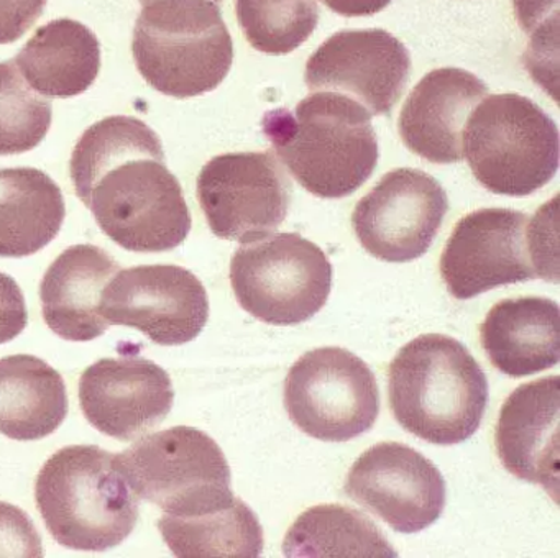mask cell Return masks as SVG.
Segmentation results:
<instances>
[{"mask_svg": "<svg viewBox=\"0 0 560 558\" xmlns=\"http://www.w3.org/2000/svg\"><path fill=\"white\" fill-rule=\"evenodd\" d=\"M77 196L100 229L129 252H170L191 232L182 184L166 166L159 135L136 117L91 125L70 161Z\"/></svg>", "mask_w": 560, "mask_h": 558, "instance_id": "cell-1", "label": "cell"}, {"mask_svg": "<svg viewBox=\"0 0 560 558\" xmlns=\"http://www.w3.org/2000/svg\"><path fill=\"white\" fill-rule=\"evenodd\" d=\"M261 130L294 179L323 199L355 193L378 163L372 115L339 92L311 94L294 111L267 112Z\"/></svg>", "mask_w": 560, "mask_h": 558, "instance_id": "cell-2", "label": "cell"}, {"mask_svg": "<svg viewBox=\"0 0 560 558\" xmlns=\"http://www.w3.org/2000/svg\"><path fill=\"white\" fill-rule=\"evenodd\" d=\"M388 399L402 429L434 445H457L483 419L487 374L455 338L419 335L389 364Z\"/></svg>", "mask_w": 560, "mask_h": 558, "instance_id": "cell-3", "label": "cell"}, {"mask_svg": "<svg viewBox=\"0 0 560 558\" xmlns=\"http://www.w3.org/2000/svg\"><path fill=\"white\" fill-rule=\"evenodd\" d=\"M35 501L51 537L71 550L106 551L139 521V496L119 455L96 445L58 450L35 481Z\"/></svg>", "mask_w": 560, "mask_h": 558, "instance_id": "cell-4", "label": "cell"}, {"mask_svg": "<svg viewBox=\"0 0 560 558\" xmlns=\"http://www.w3.org/2000/svg\"><path fill=\"white\" fill-rule=\"evenodd\" d=\"M133 30L137 69L155 91L189 98L228 78L234 43L214 0H152Z\"/></svg>", "mask_w": 560, "mask_h": 558, "instance_id": "cell-5", "label": "cell"}, {"mask_svg": "<svg viewBox=\"0 0 560 558\" xmlns=\"http://www.w3.org/2000/svg\"><path fill=\"white\" fill-rule=\"evenodd\" d=\"M549 207H540L533 219L517 210L480 209L458 220L441 256V275L451 295L467 301L534 278L557 282Z\"/></svg>", "mask_w": 560, "mask_h": 558, "instance_id": "cell-6", "label": "cell"}, {"mask_svg": "<svg viewBox=\"0 0 560 558\" xmlns=\"http://www.w3.org/2000/svg\"><path fill=\"white\" fill-rule=\"evenodd\" d=\"M462 151L485 189L526 197L559 170V128L524 95H490L468 115Z\"/></svg>", "mask_w": 560, "mask_h": 558, "instance_id": "cell-7", "label": "cell"}, {"mask_svg": "<svg viewBox=\"0 0 560 558\" xmlns=\"http://www.w3.org/2000/svg\"><path fill=\"white\" fill-rule=\"evenodd\" d=\"M130 488L170 515H196L234 501L231 466L212 437L176 426L150 433L119 455Z\"/></svg>", "mask_w": 560, "mask_h": 558, "instance_id": "cell-8", "label": "cell"}, {"mask_svg": "<svg viewBox=\"0 0 560 558\" xmlns=\"http://www.w3.org/2000/svg\"><path fill=\"white\" fill-rule=\"evenodd\" d=\"M242 309L271 325L310 321L329 299L332 265L324 249L298 233H270L242 243L231 263Z\"/></svg>", "mask_w": 560, "mask_h": 558, "instance_id": "cell-9", "label": "cell"}, {"mask_svg": "<svg viewBox=\"0 0 560 558\" xmlns=\"http://www.w3.org/2000/svg\"><path fill=\"white\" fill-rule=\"evenodd\" d=\"M284 406L306 435L349 442L375 426L380 390L362 358L339 347L307 351L284 381Z\"/></svg>", "mask_w": 560, "mask_h": 558, "instance_id": "cell-10", "label": "cell"}, {"mask_svg": "<svg viewBox=\"0 0 560 558\" xmlns=\"http://www.w3.org/2000/svg\"><path fill=\"white\" fill-rule=\"evenodd\" d=\"M290 177L271 151L224 153L205 164L198 199L215 236L250 243L273 233L291 206Z\"/></svg>", "mask_w": 560, "mask_h": 558, "instance_id": "cell-11", "label": "cell"}, {"mask_svg": "<svg viewBox=\"0 0 560 558\" xmlns=\"http://www.w3.org/2000/svg\"><path fill=\"white\" fill-rule=\"evenodd\" d=\"M101 312L110 325L137 328L153 344L176 347L201 334L209 298L198 276L182 266H133L107 282Z\"/></svg>", "mask_w": 560, "mask_h": 558, "instance_id": "cell-12", "label": "cell"}, {"mask_svg": "<svg viewBox=\"0 0 560 558\" xmlns=\"http://www.w3.org/2000/svg\"><path fill=\"white\" fill-rule=\"evenodd\" d=\"M447 210V193L438 179L421 170L398 167L359 200L353 230L370 255L408 263L431 248Z\"/></svg>", "mask_w": 560, "mask_h": 558, "instance_id": "cell-13", "label": "cell"}, {"mask_svg": "<svg viewBox=\"0 0 560 558\" xmlns=\"http://www.w3.org/2000/svg\"><path fill=\"white\" fill-rule=\"evenodd\" d=\"M343 489L350 499L401 534H416L434 524L447 498L438 466L398 442L378 443L360 455Z\"/></svg>", "mask_w": 560, "mask_h": 558, "instance_id": "cell-14", "label": "cell"}, {"mask_svg": "<svg viewBox=\"0 0 560 558\" xmlns=\"http://www.w3.org/2000/svg\"><path fill=\"white\" fill-rule=\"evenodd\" d=\"M411 74L408 48L382 28L343 30L327 38L306 62L310 91L355 98L370 115L395 107Z\"/></svg>", "mask_w": 560, "mask_h": 558, "instance_id": "cell-15", "label": "cell"}, {"mask_svg": "<svg viewBox=\"0 0 560 558\" xmlns=\"http://www.w3.org/2000/svg\"><path fill=\"white\" fill-rule=\"evenodd\" d=\"M80 403L94 429L129 442L166 419L175 390L170 374L155 361L124 354L86 368L80 380Z\"/></svg>", "mask_w": 560, "mask_h": 558, "instance_id": "cell-16", "label": "cell"}, {"mask_svg": "<svg viewBox=\"0 0 560 558\" xmlns=\"http://www.w3.org/2000/svg\"><path fill=\"white\" fill-rule=\"evenodd\" d=\"M487 95V84L465 69L428 72L402 105L398 121L401 140L412 153L431 163H457L464 158L465 121Z\"/></svg>", "mask_w": 560, "mask_h": 558, "instance_id": "cell-17", "label": "cell"}, {"mask_svg": "<svg viewBox=\"0 0 560 558\" xmlns=\"http://www.w3.org/2000/svg\"><path fill=\"white\" fill-rule=\"evenodd\" d=\"M560 377L516 387L497 423V450L504 468L544 489L559 485Z\"/></svg>", "mask_w": 560, "mask_h": 558, "instance_id": "cell-18", "label": "cell"}, {"mask_svg": "<svg viewBox=\"0 0 560 558\" xmlns=\"http://www.w3.org/2000/svg\"><path fill=\"white\" fill-rule=\"evenodd\" d=\"M119 269V263L100 246L86 243L65 249L40 284L42 311L51 332L68 341L101 337L110 327L101 312V299Z\"/></svg>", "mask_w": 560, "mask_h": 558, "instance_id": "cell-19", "label": "cell"}, {"mask_svg": "<svg viewBox=\"0 0 560 558\" xmlns=\"http://www.w3.org/2000/svg\"><path fill=\"white\" fill-rule=\"evenodd\" d=\"M559 305L547 298L503 299L481 324V345L494 368L530 376L559 363Z\"/></svg>", "mask_w": 560, "mask_h": 558, "instance_id": "cell-20", "label": "cell"}, {"mask_svg": "<svg viewBox=\"0 0 560 558\" xmlns=\"http://www.w3.org/2000/svg\"><path fill=\"white\" fill-rule=\"evenodd\" d=\"M22 78L38 94L70 98L86 92L101 71V43L73 19L40 26L14 59Z\"/></svg>", "mask_w": 560, "mask_h": 558, "instance_id": "cell-21", "label": "cell"}, {"mask_svg": "<svg viewBox=\"0 0 560 558\" xmlns=\"http://www.w3.org/2000/svg\"><path fill=\"white\" fill-rule=\"evenodd\" d=\"M67 217L60 186L37 167L0 170V256L24 258L50 245Z\"/></svg>", "mask_w": 560, "mask_h": 558, "instance_id": "cell-22", "label": "cell"}, {"mask_svg": "<svg viewBox=\"0 0 560 558\" xmlns=\"http://www.w3.org/2000/svg\"><path fill=\"white\" fill-rule=\"evenodd\" d=\"M68 416L63 377L34 354L0 358V433L32 442L60 429Z\"/></svg>", "mask_w": 560, "mask_h": 558, "instance_id": "cell-23", "label": "cell"}, {"mask_svg": "<svg viewBox=\"0 0 560 558\" xmlns=\"http://www.w3.org/2000/svg\"><path fill=\"white\" fill-rule=\"evenodd\" d=\"M163 540L179 558H257L264 528L242 499L196 515L165 514L159 521Z\"/></svg>", "mask_w": 560, "mask_h": 558, "instance_id": "cell-24", "label": "cell"}, {"mask_svg": "<svg viewBox=\"0 0 560 558\" xmlns=\"http://www.w3.org/2000/svg\"><path fill=\"white\" fill-rule=\"evenodd\" d=\"M290 558H396L372 519L342 504H319L296 519L283 544Z\"/></svg>", "mask_w": 560, "mask_h": 558, "instance_id": "cell-25", "label": "cell"}, {"mask_svg": "<svg viewBox=\"0 0 560 558\" xmlns=\"http://www.w3.org/2000/svg\"><path fill=\"white\" fill-rule=\"evenodd\" d=\"M238 25L257 51L288 55L316 30V0H235Z\"/></svg>", "mask_w": 560, "mask_h": 558, "instance_id": "cell-26", "label": "cell"}, {"mask_svg": "<svg viewBox=\"0 0 560 558\" xmlns=\"http://www.w3.org/2000/svg\"><path fill=\"white\" fill-rule=\"evenodd\" d=\"M51 127V102L35 94L14 59L0 62V156L37 148Z\"/></svg>", "mask_w": 560, "mask_h": 558, "instance_id": "cell-27", "label": "cell"}, {"mask_svg": "<svg viewBox=\"0 0 560 558\" xmlns=\"http://www.w3.org/2000/svg\"><path fill=\"white\" fill-rule=\"evenodd\" d=\"M44 544L34 521L18 505L0 501V557H44Z\"/></svg>", "mask_w": 560, "mask_h": 558, "instance_id": "cell-28", "label": "cell"}, {"mask_svg": "<svg viewBox=\"0 0 560 558\" xmlns=\"http://www.w3.org/2000/svg\"><path fill=\"white\" fill-rule=\"evenodd\" d=\"M25 295L12 276L0 271V345L14 340L27 327Z\"/></svg>", "mask_w": 560, "mask_h": 558, "instance_id": "cell-29", "label": "cell"}, {"mask_svg": "<svg viewBox=\"0 0 560 558\" xmlns=\"http://www.w3.org/2000/svg\"><path fill=\"white\" fill-rule=\"evenodd\" d=\"M48 0H0V45L21 39L45 12Z\"/></svg>", "mask_w": 560, "mask_h": 558, "instance_id": "cell-30", "label": "cell"}, {"mask_svg": "<svg viewBox=\"0 0 560 558\" xmlns=\"http://www.w3.org/2000/svg\"><path fill=\"white\" fill-rule=\"evenodd\" d=\"M513 2L517 22L523 26L524 32L533 35L549 9L557 10L559 0H513Z\"/></svg>", "mask_w": 560, "mask_h": 558, "instance_id": "cell-31", "label": "cell"}, {"mask_svg": "<svg viewBox=\"0 0 560 558\" xmlns=\"http://www.w3.org/2000/svg\"><path fill=\"white\" fill-rule=\"evenodd\" d=\"M332 12L343 16H370L382 12L393 0H323Z\"/></svg>", "mask_w": 560, "mask_h": 558, "instance_id": "cell-32", "label": "cell"}, {"mask_svg": "<svg viewBox=\"0 0 560 558\" xmlns=\"http://www.w3.org/2000/svg\"><path fill=\"white\" fill-rule=\"evenodd\" d=\"M149 2H152V0H140V3H142V5H145V3H149ZM214 2L221 3L222 0H214Z\"/></svg>", "mask_w": 560, "mask_h": 558, "instance_id": "cell-33", "label": "cell"}]
</instances>
